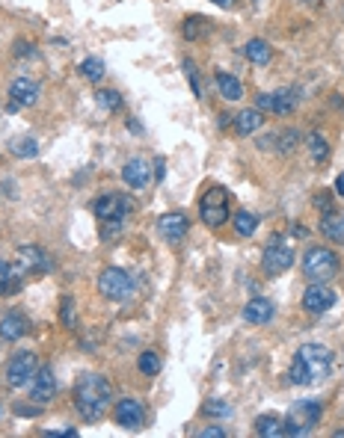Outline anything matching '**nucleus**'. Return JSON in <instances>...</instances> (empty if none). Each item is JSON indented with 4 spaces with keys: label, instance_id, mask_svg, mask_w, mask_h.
Masks as SVG:
<instances>
[{
    "label": "nucleus",
    "instance_id": "obj_1",
    "mask_svg": "<svg viewBox=\"0 0 344 438\" xmlns=\"http://www.w3.org/2000/svg\"><path fill=\"white\" fill-rule=\"evenodd\" d=\"M113 406V385L101 374H87L74 385V409L84 420H101Z\"/></svg>",
    "mask_w": 344,
    "mask_h": 438
},
{
    "label": "nucleus",
    "instance_id": "obj_2",
    "mask_svg": "<svg viewBox=\"0 0 344 438\" xmlns=\"http://www.w3.org/2000/svg\"><path fill=\"white\" fill-rule=\"evenodd\" d=\"M333 370V352L323 344H303L294 356V364L288 370V379L294 385H312L330 376Z\"/></svg>",
    "mask_w": 344,
    "mask_h": 438
},
{
    "label": "nucleus",
    "instance_id": "obj_3",
    "mask_svg": "<svg viewBox=\"0 0 344 438\" xmlns=\"http://www.w3.org/2000/svg\"><path fill=\"white\" fill-rule=\"evenodd\" d=\"M323 415V406L318 400H300V403H294L288 417H285V435H309L315 427H318V420Z\"/></svg>",
    "mask_w": 344,
    "mask_h": 438
},
{
    "label": "nucleus",
    "instance_id": "obj_4",
    "mask_svg": "<svg viewBox=\"0 0 344 438\" xmlns=\"http://www.w3.org/2000/svg\"><path fill=\"white\" fill-rule=\"evenodd\" d=\"M303 273L312 281H330L338 273V258L326 246H309L303 255Z\"/></svg>",
    "mask_w": 344,
    "mask_h": 438
},
{
    "label": "nucleus",
    "instance_id": "obj_5",
    "mask_svg": "<svg viewBox=\"0 0 344 438\" xmlns=\"http://www.w3.org/2000/svg\"><path fill=\"white\" fill-rule=\"evenodd\" d=\"M199 216L208 228H220L228 219V190H223V187L205 190L202 201H199Z\"/></svg>",
    "mask_w": 344,
    "mask_h": 438
},
{
    "label": "nucleus",
    "instance_id": "obj_6",
    "mask_svg": "<svg viewBox=\"0 0 344 438\" xmlns=\"http://www.w3.org/2000/svg\"><path fill=\"white\" fill-rule=\"evenodd\" d=\"M134 288H137L134 279L119 266H107V269H101V276H98V291H101V296H107L113 302L128 299L131 293H134Z\"/></svg>",
    "mask_w": 344,
    "mask_h": 438
},
{
    "label": "nucleus",
    "instance_id": "obj_7",
    "mask_svg": "<svg viewBox=\"0 0 344 438\" xmlns=\"http://www.w3.org/2000/svg\"><path fill=\"white\" fill-rule=\"evenodd\" d=\"M134 208H137L134 198L125 196V193H107L92 205L98 223H107V219H125L128 213H134Z\"/></svg>",
    "mask_w": 344,
    "mask_h": 438
},
{
    "label": "nucleus",
    "instance_id": "obj_8",
    "mask_svg": "<svg viewBox=\"0 0 344 438\" xmlns=\"http://www.w3.org/2000/svg\"><path fill=\"white\" fill-rule=\"evenodd\" d=\"M36 370H39V361L33 352H15V356L9 359L6 364V382H9V388H24V385H30V379L36 376Z\"/></svg>",
    "mask_w": 344,
    "mask_h": 438
},
{
    "label": "nucleus",
    "instance_id": "obj_9",
    "mask_svg": "<svg viewBox=\"0 0 344 438\" xmlns=\"http://www.w3.org/2000/svg\"><path fill=\"white\" fill-rule=\"evenodd\" d=\"M294 264V249L282 243V237L276 234L273 243L265 249V258H261V269H265L267 276H282L285 269H291Z\"/></svg>",
    "mask_w": 344,
    "mask_h": 438
},
{
    "label": "nucleus",
    "instance_id": "obj_10",
    "mask_svg": "<svg viewBox=\"0 0 344 438\" xmlns=\"http://www.w3.org/2000/svg\"><path fill=\"white\" fill-rule=\"evenodd\" d=\"M335 305V291L333 288H326L323 281H315V284H309L306 293H303V308L309 314H326Z\"/></svg>",
    "mask_w": 344,
    "mask_h": 438
},
{
    "label": "nucleus",
    "instance_id": "obj_11",
    "mask_svg": "<svg viewBox=\"0 0 344 438\" xmlns=\"http://www.w3.org/2000/svg\"><path fill=\"white\" fill-rule=\"evenodd\" d=\"M157 231H160V237H167L170 243H182L190 231V219L182 210H170L157 219Z\"/></svg>",
    "mask_w": 344,
    "mask_h": 438
},
{
    "label": "nucleus",
    "instance_id": "obj_12",
    "mask_svg": "<svg viewBox=\"0 0 344 438\" xmlns=\"http://www.w3.org/2000/svg\"><path fill=\"white\" fill-rule=\"evenodd\" d=\"M54 394H57L54 367L42 364V367L36 370V376L30 379V397H33V403H48V400H54Z\"/></svg>",
    "mask_w": 344,
    "mask_h": 438
},
{
    "label": "nucleus",
    "instance_id": "obj_13",
    "mask_svg": "<svg viewBox=\"0 0 344 438\" xmlns=\"http://www.w3.org/2000/svg\"><path fill=\"white\" fill-rule=\"evenodd\" d=\"M116 424L125 427V429H143L145 424V409H143V403L134 400V397H125L116 403Z\"/></svg>",
    "mask_w": 344,
    "mask_h": 438
},
{
    "label": "nucleus",
    "instance_id": "obj_14",
    "mask_svg": "<svg viewBox=\"0 0 344 438\" xmlns=\"http://www.w3.org/2000/svg\"><path fill=\"white\" fill-rule=\"evenodd\" d=\"M122 181L128 184L131 190L149 187V181H152V163L145 160V157H131V160L122 166Z\"/></svg>",
    "mask_w": 344,
    "mask_h": 438
},
{
    "label": "nucleus",
    "instance_id": "obj_15",
    "mask_svg": "<svg viewBox=\"0 0 344 438\" xmlns=\"http://www.w3.org/2000/svg\"><path fill=\"white\" fill-rule=\"evenodd\" d=\"M9 98H12V104H18V107H33V104L39 101V83H36V80H30V77L12 80Z\"/></svg>",
    "mask_w": 344,
    "mask_h": 438
},
{
    "label": "nucleus",
    "instance_id": "obj_16",
    "mask_svg": "<svg viewBox=\"0 0 344 438\" xmlns=\"http://www.w3.org/2000/svg\"><path fill=\"white\" fill-rule=\"evenodd\" d=\"M18 258H21V266L30 269V273H51L54 269V261L48 258V252H42L39 246H21Z\"/></svg>",
    "mask_w": 344,
    "mask_h": 438
},
{
    "label": "nucleus",
    "instance_id": "obj_17",
    "mask_svg": "<svg viewBox=\"0 0 344 438\" xmlns=\"http://www.w3.org/2000/svg\"><path fill=\"white\" fill-rule=\"evenodd\" d=\"M243 320L253 326H265L273 320V302L265 296H253L247 305H243Z\"/></svg>",
    "mask_w": 344,
    "mask_h": 438
},
{
    "label": "nucleus",
    "instance_id": "obj_18",
    "mask_svg": "<svg viewBox=\"0 0 344 438\" xmlns=\"http://www.w3.org/2000/svg\"><path fill=\"white\" fill-rule=\"evenodd\" d=\"M27 332H30V320L21 311H9L0 320V338L4 341H21Z\"/></svg>",
    "mask_w": 344,
    "mask_h": 438
},
{
    "label": "nucleus",
    "instance_id": "obj_19",
    "mask_svg": "<svg viewBox=\"0 0 344 438\" xmlns=\"http://www.w3.org/2000/svg\"><path fill=\"white\" fill-rule=\"evenodd\" d=\"M27 273V269L18 264H9V261H0V296H6V293H15V291H21V276Z\"/></svg>",
    "mask_w": 344,
    "mask_h": 438
},
{
    "label": "nucleus",
    "instance_id": "obj_20",
    "mask_svg": "<svg viewBox=\"0 0 344 438\" xmlns=\"http://www.w3.org/2000/svg\"><path fill=\"white\" fill-rule=\"evenodd\" d=\"M255 435L261 438H282L285 435V420L279 415H261L255 417Z\"/></svg>",
    "mask_w": 344,
    "mask_h": 438
},
{
    "label": "nucleus",
    "instance_id": "obj_21",
    "mask_svg": "<svg viewBox=\"0 0 344 438\" xmlns=\"http://www.w3.org/2000/svg\"><path fill=\"white\" fill-rule=\"evenodd\" d=\"M321 231H323V237H330L335 243H344V213L326 210L323 219H321Z\"/></svg>",
    "mask_w": 344,
    "mask_h": 438
},
{
    "label": "nucleus",
    "instance_id": "obj_22",
    "mask_svg": "<svg viewBox=\"0 0 344 438\" xmlns=\"http://www.w3.org/2000/svg\"><path fill=\"white\" fill-rule=\"evenodd\" d=\"M217 89H220V95L226 98V101H238V98H243V83L235 77V74H228V72H217Z\"/></svg>",
    "mask_w": 344,
    "mask_h": 438
},
{
    "label": "nucleus",
    "instance_id": "obj_23",
    "mask_svg": "<svg viewBox=\"0 0 344 438\" xmlns=\"http://www.w3.org/2000/svg\"><path fill=\"white\" fill-rule=\"evenodd\" d=\"M261 125H265V116H261V110H240L238 116H235V130L238 133H255Z\"/></svg>",
    "mask_w": 344,
    "mask_h": 438
},
{
    "label": "nucleus",
    "instance_id": "obj_24",
    "mask_svg": "<svg viewBox=\"0 0 344 438\" xmlns=\"http://www.w3.org/2000/svg\"><path fill=\"white\" fill-rule=\"evenodd\" d=\"M243 54H247L255 65H267L273 60V50H270V45L265 39H250L247 45H243Z\"/></svg>",
    "mask_w": 344,
    "mask_h": 438
},
{
    "label": "nucleus",
    "instance_id": "obj_25",
    "mask_svg": "<svg viewBox=\"0 0 344 438\" xmlns=\"http://www.w3.org/2000/svg\"><path fill=\"white\" fill-rule=\"evenodd\" d=\"M208 30H211V24H208V18H202V15H190V18L184 21V27H182V33H184V39H187V42L205 39V36H208Z\"/></svg>",
    "mask_w": 344,
    "mask_h": 438
},
{
    "label": "nucleus",
    "instance_id": "obj_26",
    "mask_svg": "<svg viewBox=\"0 0 344 438\" xmlns=\"http://www.w3.org/2000/svg\"><path fill=\"white\" fill-rule=\"evenodd\" d=\"M9 151L15 157H21V160H30V157H36L39 155V142L33 140V137H15L9 142Z\"/></svg>",
    "mask_w": 344,
    "mask_h": 438
},
{
    "label": "nucleus",
    "instance_id": "obj_27",
    "mask_svg": "<svg viewBox=\"0 0 344 438\" xmlns=\"http://www.w3.org/2000/svg\"><path fill=\"white\" fill-rule=\"evenodd\" d=\"M273 95V113L276 116H288L294 107H297V95L291 89H279V92H270Z\"/></svg>",
    "mask_w": 344,
    "mask_h": 438
},
{
    "label": "nucleus",
    "instance_id": "obj_28",
    "mask_svg": "<svg viewBox=\"0 0 344 438\" xmlns=\"http://www.w3.org/2000/svg\"><path fill=\"white\" fill-rule=\"evenodd\" d=\"M255 228H258L255 213H250V210H238L235 213V231H238V237H253Z\"/></svg>",
    "mask_w": 344,
    "mask_h": 438
},
{
    "label": "nucleus",
    "instance_id": "obj_29",
    "mask_svg": "<svg viewBox=\"0 0 344 438\" xmlns=\"http://www.w3.org/2000/svg\"><path fill=\"white\" fill-rule=\"evenodd\" d=\"M77 72H80V74H84L87 80L98 83V80H101V77H104V72H107V69H104V62H101V60H98V57H87L84 62H80V65H77Z\"/></svg>",
    "mask_w": 344,
    "mask_h": 438
},
{
    "label": "nucleus",
    "instance_id": "obj_30",
    "mask_svg": "<svg viewBox=\"0 0 344 438\" xmlns=\"http://www.w3.org/2000/svg\"><path fill=\"white\" fill-rule=\"evenodd\" d=\"M137 367H140L143 376H157L160 374V356H157V352H152V349H145V352H140Z\"/></svg>",
    "mask_w": 344,
    "mask_h": 438
},
{
    "label": "nucleus",
    "instance_id": "obj_31",
    "mask_svg": "<svg viewBox=\"0 0 344 438\" xmlns=\"http://www.w3.org/2000/svg\"><path fill=\"white\" fill-rule=\"evenodd\" d=\"M95 101H98V104H101L104 110H110V113H116V110L122 107V95H119L116 89H98Z\"/></svg>",
    "mask_w": 344,
    "mask_h": 438
},
{
    "label": "nucleus",
    "instance_id": "obj_32",
    "mask_svg": "<svg viewBox=\"0 0 344 438\" xmlns=\"http://www.w3.org/2000/svg\"><path fill=\"white\" fill-rule=\"evenodd\" d=\"M306 142H309V151H312V157H315L318 163H323L326 157H330V145H326V140L321 137V133H312V137H309Z\"/></svg>",
    "mask_w": 344,
    "mask_h": 438
},
{
    "label": "nucleus",
    "instance_id": "obj_33",
    "mask_svg": "<svg viewBox=\"0 0 344 438\" xmlns=\"http://www.w3.org/2000/svg\"><path fill=\"white\" fill-rule=\"evenodd\" d=\"M182 65H184V74H187V83H190V92H193L196 98H202V86H199V74H196V65H193V60H184Z\"/></svg>",
    "mask_w": 344,
    "mask_h": 438
},
{
    "label": "nucleus",
    "instance_id": "obj_34",
    "mask_svg": "<svg viewBox=\"0 0 344 438\" xmlns=\"http://www.w3.org/2000/svg\"><path fill=\"white\" fill-rule=\"evenodd\" d=\"M60 314H62V323H65V326H69V329H77V320H74V299H72V296H62Z\"/></svg>",
    "mask_w": 344,
    "mask_h": 438
},
{
    "label": "nucleus",
    "instance_id": "obj_35",
    "mask_svg": "<svg viewBox=\"0 0 344 438\" xmlns=\"http://www.w3.org/2000/svg\"><path fill=\"white\" fill-rule=\"evenodd\" d=\"M202 415H208V417H226L228 415V406H226L223 400H205Z\"/></svg>",
    "mask_w": 344,
    "mask_h": 438
},
{
    "label": "nucleus",
    "instance_id": "obj_36",
    "mask_svg": "<svg viewBox=\"0 0 344 438\" xmlns=\"http://www.w3.org/2000/svg\"><path fill=\"white\" fill-rule=\"evenodd\" d=\"M122 225H125V219H107V223H101V240H116Z\"/></svg>",
    "mask_w": 344,
    "mask_h": 438
},
{
    "label": "nucleus",
    "instance_id": "obj_37",
    "mask_svg": "<svg viewBox=\"0 0 344 438\" xmlns=\"http://www.w3.org/2000/svg\"><path fill=\"white\" fill-rule=\"evenodd\" d=\"M279 140H282V151H294V148H297V142H300V133L297 130H282L279 133Z\"/></svg>",
    "mask_w": 344,
    "mask_h": 438
},
{
    "label": "nucleus",
    "instance_id": "obj_38",
    "mask_svg": "<svg viewBox=\"0 0 344 438\" xmlns=\"http://www.w3.org/2000/svg\"><path fill=\"white\" fill-rule=\"evenodd\" d=\"M196 435H199V438H226V429L223 427H205V429H199Z\"/></svg>",
    "mask_w": 344,
    "mask_h": 438
},
{
    "label": "nucleus",
    "instance_id": "obj_39",
    "mask_svg": "<svg viewBox=\"0 0 344 438\" xmlns=\"http://www.w3.org/2000/svg\"><path fill=\"white\" fill-rule=\"evenodd\" d=\"M255 110H267V113H273V95L270 92H265V95H258V101H255Z\"/></svg>",
    "mask_w": 344,
    "mask_h": 438
},
{
    "label": "nucleus",
    "instance_id": "obj_40",
    "mask_svg": "<svg viewBox=\"0 0 344 438\" xmlns=\"http://www.w3.org/2000/svg\"><path fill=\"white\" fill-rule=\"evenodd\" d=\"M15 54H18V57L33 54V45H30V42H18V45H15Z\"/></svg>",
    "mask_w": 344,
    "mask_h": 438
},
{
    "label": "nucleus",
    "instance_id": "obj_41",
    "mask_svg": "<svg viewBox=\"0 0 344 438\" xmlns=\"http://www.w3.org/2000/svg\"><path fill=\"white\" fill-rule=\"evenodd\" d=\"M152 166H155V178H157V181H163V175H167V166H163V160L157 157Z\"/></svg>",
    "mask_w": 344,
    "mask_h": 438
},
{
    "label": "nucleus",
    "instance_id": "obj_42",
    "mask_svg": "<svg viewBox=\"0 0 344 438\" xmlns=\"http://www.w3.org/2000/svg\"><path fill=\"white\" fill-rule=\"evenodd\" d=\"M15 412L24 415V417H27V415H30V417H36V415H39V409H27V406H15Z\"/></svg>",
    "mask_w": 344,
    "mask_h": 438
},
{
    "label": "nucleus",
    "instance_id": "obj_43",
    "mask_svg": "<svg viewBox=\"0 0 344 438\" xmlns=\"http://www.w3.org/2000/svg\"><path fill=\"white\" fill-rule=\"evenodd\" d=\"M335 193H338V196H344V175H338V178H335Z\"/></svg>",
    "mask_w": 344,
    "mask_h": 438
},
{
    "label": "nucleus",
    "instance_id": "obj_44",
    "mask_svg": "<svg viewBox=\"0 0 344 438\" xmlns=\"http://www.w3.org/2000/svg\"><path fill=\"white\" fill-rule=\"evenodd\" d=\"M211 4H217V6H232L235 0H211Z\"/></svg>",
    "mask_w": 344,
    "mask_h": 438
},
{
    "label": "nucleus",
    "instance_id": "obj_45",
    "mask_svg": "<svg viewBox=\"0 0 344 438\" xmlns=\"http://www.w3.org/2000/svg\"><path fill=\"white\" fill-rule=\"evenodd\" d=\"M335 435H341V438H344V429H341V432H335Z\"/></svg>",
    "mask_w": 344,
    "mask_h": 438
}]
</instances>
